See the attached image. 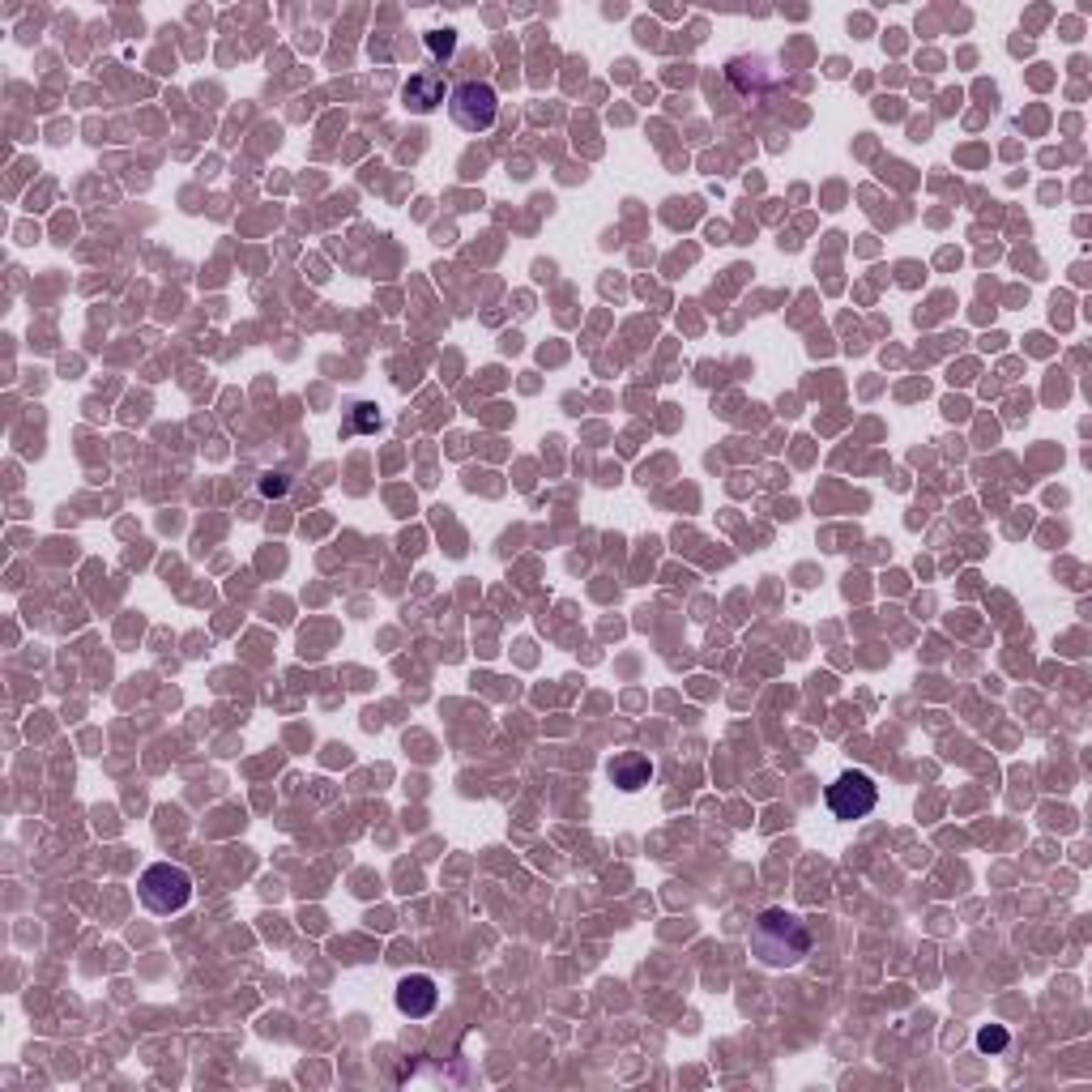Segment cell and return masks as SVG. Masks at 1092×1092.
I'll use <instances>...</instances> for the list:
<instances>
[{
  "label": "cell",
  "mask_w": 1092,
  "mask_h": 1092,
  "mask_svg": "<svg viewBox=\"0 0 1092 1092\" xmlns=\"http://www.w3.org/2000/svg\"><path fill=\"white\" fill-rule=\"evenodd\" d=\"M751 947L768 969H790L811 951V930L786 909H764L751 926Z\"/></svg>",
  "instance_id": "cell-1"
},
{
  "label": "cell",
  "mask_w": 1092,
  "mask_h": 1092,
  "mask_svg": "<svg viewBox=\"0 0 1092 1092\" xmlns=\"http://www.w3.org/2000/svg\"><path fill=\"white\" fill-rule=\"evenodd\" d=\"M142 904L150 914L167 918V914H179L189 900H193V879L184 867H171V862H154V867L142 875Z\"/></svg>",
  "instance_id": "cell-2"
},
{
  "label": "cell",
  "mask_w": 1092,
  "mask_h": 1092,
  "mask_svg": "<svg viewBox=\"0 0 1092 1092\" xmlns=\"http://www.w3.org/2000/svg\"><path fill=\"white\" fill-rule=\"evenodd\" d=\"M879 802V786L867 777L862 768H849L841 772V777L828 786V811L837 819H845V824H853V819H867Z\"/></svg>",
  "instance_id": "cell-3"
},
{
  "label": "cell",
  "mask_w": 1092,
  "mask_h": 1092,
  "mask_svg": "<svg viewBox=\"0 0 1092 1092\" xmlns=\"http://www.w3.org/2000/svg\"><path fill=\"white\" fill-rule=\"evenodd\" d=\"M495 111H499V99L487 81H462L448 95V116L466 132H487L495 124Z\"/></svg>",
  "instance_id": "cell-4"
},
{
  "label": "cell",
  "mask_w": 1092,
  "mask_h": 1092,
  "mask_svg": "<svg viewBox=\"0 0 1092 1092\" xmlns=\"http://www.w3.org/2000/svg\"><path fill=\"white\" fill-rule=\"evenodd\" d=\"M436 1003H440V990H436V982L427 973H409V977L397 982V1012L401 1016L423 1020V1016L436 1012Z\"/></svg>",
  "instance_id": "cell-5"
},
{
  "label": "cell",
  "mask_w": 1092,
  "mask_h": 1092,
  "mask_svg": "<svg viewBox=\"0 0 1092 1092\" xmlns=\"http://www.w3.org/2000/svg\"><path fill=\"white\" fill-rule=\"evenodd\" d=\"M611 781H615L619 790H641V786H649V781H653V760L641 755V751L615 755V760H611Z\"/></svg>",
  "instance_id": "cell-6"
},
{
  "label": "cell",
  "mask_w": 1092,
  "mask_h": 1092,
  "mask_svg": "<svg viewBox=\"0 0 1092 1092\" xmlns=\"http://www.w3.org/2000/svg\"><path fill=\"white\" fill-rule=\"evenodd\" d=\"M401 99L415 107V111H436L440 103H444V77L440 73H415L405 81V90H401Z\"/></svg>",
  "instance_id": "cell-7"
},
{
  "label": "cell",
  "mask_w": 1092,
  "mask_h": 1092,
  "mask_svg": "<svg viewBox=\"0 0 1092 1092\" xmlns=\"http://www.w3.org/2000/svg\"><path fill=\"white\" fill-rule=\"evenodd\" d=\"M380 427V415H376V405L372 401H358L350 409V423H346V436H358V431H376Z\"/></svg>",
  "instance_id": "cell-8"
},
{
  "label": "cell",
  "mask_w": 1092,
  "mask_h": 1092,
  "mask_svg": "<svg viewBox=\"0 0 1092 1092\" xmlns=\"http://www.w3.org/2000/svg\"><path fill=\"white\" fill-rule=\"evenodd\" d=\"M452 48H457V34H452V30H431V34H427V52H431L436 60H448Z\"/></svg>",
  "instance_id": "cell-9"
},
{
  "label": "cell",
  "mask_w": 1092,
  "mask_h": 1092,
  "mask_svg": "<svg viewBox=\"0 0 1092 1092\" xmlns=\"http://www.w3.org/2000/svg\"><path fill=\"white\" fill-rule=\"evenodd\" d=\"M977 1045H982L986 1054H990V1050H1003V1045H1008V1033H1003V1028H982V1033H977Z\"/></svg>",
  "instance_id": "cell-10"
},
{
  "label": "cell",
  "mask_w": 1092,
  "mask_h": 1092,
  "mask_svg": "<svg viewBox=\"0 0 1092 1092\" xmlns=\"http://www.w3.org/2000/svg\"><path fill=\"white\" fill-rule=\"evenodd\" d=\"M260 491H265V495H282V491H287V474H269V478L260 482Z\"/></svg>",
  "instance_id": "cell-11"
}]
</instances>
